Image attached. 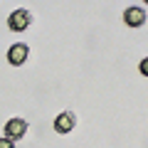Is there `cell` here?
<instances>
[{
	"mask_svg": "<svg viewBox=\"0 0 148 148\" xmlns=\"http://www.w3.org/2000/svg\"><path fill=\"white\" fill-rule=\"evenodd\" d=\"M30 22H32V15H30V10H25V8H17V10H12L10 17H8V27H10L12 32H22V30H27V27H30Z\"/></svg>",
	"mask_w": 148,
	"mask_h": 148,
	"instance_id": "1",
	"label": "cell"
},
{
	"mask_svg": "<svg viewBox=\"0 0 148 148\" xmlns=\"http://www.w3.org/2000/svg\"><path fill=\"white\" fill-rule=\"evenodd\" d=\"M25 133H27V121L25 119H10L5 123V138H10V141H20Z\"/></svg>",
	"mask_w": 148,
	"mask_h": 148,
	"instance_id": "2",
	"label": "cell"
},
{
	"mask_svg": "<svg viewBox=\"0 0 148 148\" xmlns=\"http://www.w3.org/2000/svg\"><path fill=\"white\" fill-rule=\"evenodd\" d=\"M27 54H30V47L22 45V42H17V45H12V47L8 49V62H10L12 67H20V64L27 62Z\"/></svg>",
	"mask_w": 148,
	"mask_h": 148,
	"instance_id": "3",
	"label": "cell"
},
{
	"mask_svg": "<svg viewBox=\"0 0 148 148\" xmlns=\"http://www.w3.org/2000/svg\"><path fill=\"white\" fill-rule=\"evenodd\" d=\"M123 22H126L128 27H141L143 22H146V10L138 5H131L123 10Z\"/></svg>",
	"mask_w": 148,
	"mask_h": 148,
	"instance_id": "4",
	"label": "cell"
},
{
	"mask_svg": "<svg viewBox=\"0 0 148 148\" xmlns=\"http://www.w3.org/2000/svg\"><path fill=\"white\" fill-rule=\"evenodd\" d=\"M74 126H77V116H74L72 111H62V114L54 119V131L62 133V136H64V133H69Z\"/></svg>",
	"mask_w": 148,
	"mask_h": 148,
	"instance_id": "5",
	"label": "cell"
},
{
	"mask_svg": "<svg viewBox=\"0 0 148 148\" xmlns=\"http://www.w3.org/2000/svg\"><path fill=\"white\" fill-rule=\"evenodd\" d=\"M138 69H141V74H143V77H148V57H143V59H141Z\"/></svg>",
	"mask_w": 148,
	"mask_h": 148,
	"instance_id": "6",
	"label": "cell"
},
{
	"mask_svg": "<svg viewBox=\"0 0 148 148\" xmlns=\"http://www.w3.org/2000/svg\"><path fill=\"white\" fill-rule=\"evenodd\" d=\"M0 148H15V141H10V138H0Z\"/></svg>",
	"mask_w": 148,
	"mask_h": 148,
	"instance_id": "7",
	"label": "cell"
},
{
	"mask_svg": "<svg viewBox=\"0 0 148 148\" xmlns=\"http://www.w3.org/2000/svg\"><path fill=\"white\" fill-rule=\"evenodd\" d=\"M143 3H146V5H148V0H143Z\"/></svg>",
	"mask_w": 148,
	"mask_h": 148,
	"instance_id": "8",
	"label": "cell"
}]
</instances>
